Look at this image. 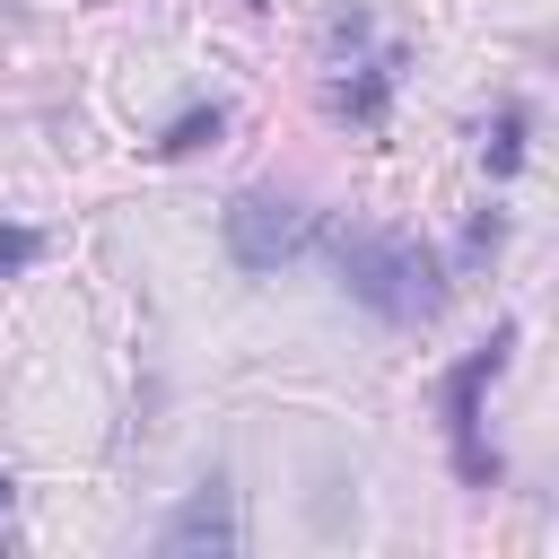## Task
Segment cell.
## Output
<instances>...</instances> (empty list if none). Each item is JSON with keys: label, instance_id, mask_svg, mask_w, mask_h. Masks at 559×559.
Masks as SVG:
<instances>
[{"label": "cell", "instance_id": "obj_1", "mask_svg": "<svg viewBox=\"0 0 559 559\" xmlns=\"http://www.w3.org/2000/svg\"><path fill=\"white\" fill-rule=\"evenodd\" d=\"M341 280H349V297H358L367 314H384V323H437V306H445L437 262H428L411 236H384V227L341 236Z\"/></svg>", "mask_w": 559, "mask_h": 559}, {"label": "cell", "instance_id": "obj_7", "mask_svg": "<svg viewBox=\"0 0 559 559\" xmlns=\"http://www.w3.org/2000/svg\"><path fill=\"white\" fill-rule=\"evenodd\" d=\"M0 507H9V472H0Z\"/></svg>", "mask_w": 559, "mask_h": 559}, {"label": "cell", "instance_id": "obj_3", "mask_svg": "<svg viewBox=\"0 0 559 559\" xmlns=\"http://www.w3.org/2000/svg\"><path fill=\"white\" fill-rule=\"evenodd\" d=\"M507 349H515V332H489V349H472L454 376H445V419H454V463H463V480L472 489H489V472H498V454L480 445V384L507 367Z\"/></svg>", "mask_w": 559, "mask_h": 559}, {"label": "cell", "instance_id": "obj_2", "mask_svg": "<svg viewBox=\"0 0 559 559\" xmlns=\"http://www.w3.org/2000/svg\"><path fill=\"white\" fill-rule=\"evenodd\" d=\"M314 245V210L306 201H280V192H236L227 201V253L245 271H280Z\"/></svg>", "mask_w": 559, "mask_h": 559}, {"label": "cell", "instance_id": "obj_4", "mask_svg": "<svg viewBox=\"0 0 559 559\" xmlns=\"http://www.w3.org/2000/svg\"><path fill=\"white\" fill-rule=\"evenodd\" d=\"M236 542H245V524H236V489H227V480H201V489L166 515V533H157L166 559H201V550H236Z\"/></svg>", "mask_w": 559, "mask_h": 559}, {"label": "cell", "instance_id": "obj_5", "mask_svg": "<svg viewBox=\"0 0 559 559\" xmlns=\"http://www.w3.org/2000/svg\"><path fill=\"white\" fill-rule=\"evenodd\" d=\"M218 122H227V114H218V105H201V114H183V122H175V131H166L157 148H166V157H183V148H201V140H218Z\"/></svg>", "mask_w": 559, "mask_h": 559}, {"label": "cell", "instance_id": "obj_6", "mask_svg": "<svg viewBox=\"0 0 559 559\" xmlns=\"http://www.w3.org/2000/svg\"><path fill=\"white\" fill-rule=\"evenodd\" d=\"M35 262V227H0V271H26Z\"/></svg>", "mask_w": 559, "mask_h": 559}]
</instances>
